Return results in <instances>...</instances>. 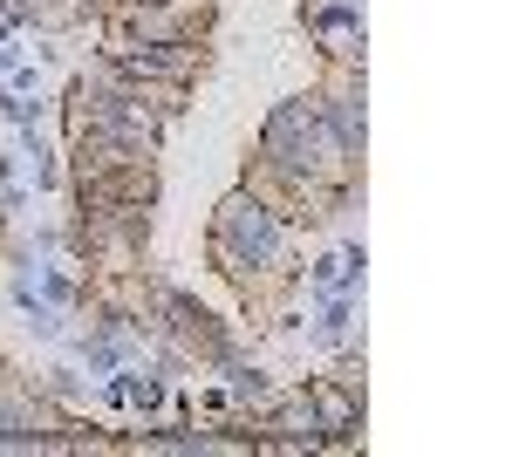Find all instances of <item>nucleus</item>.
I'll return each instance as SVG.
<instances>
[{
  "label": "nucleus",
  "instance_id": "1",
  "mask_svg": "<svg viewBox=\"0 0 512 457\" xmlns=\"http://www.w3.org/2000/svg\"><path fill=\"white\" fill-rule=\"evenodd\" d=\"M212 260L233 273V280H246V267H280V226H274V212H267V198L233 191V198L219 205Z\"/></svg>",
  "mask_w": 512,
  "mask_h": 457
},
{
  "label": "nucleus",
  "instance_id": "2",
  "mask_svg": "<svg viewBox=\"0 0 512 457\" xmlns=\"http://www.w3.org/2000/svg\"><path fill=\"white\" fill-rule=\"evenodd\" d=\"M171 328H178V342L205 355V362H226V342H219V328H212V314H198L192 301H171Z\"/></svg>",
  "mask_w": 512,
  "mask_h": 457
},
{
  "label": "nucleus",
  "instance_id": "3",
  "mask_svg": "<svg viewBox=\"0 0 512 457\" xmlns=\"http://www.w3.org/2000/svg\"><path fill=\"white\" fill-rule=\"evenodd\" d=\"M315 423H321V430H349V423H355V396H342V389L321 382V389H315Z\"/></svg>",
  "mask_w": 512,
  "mask_h": 457
}]
</instances>
